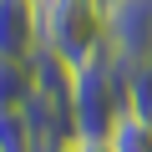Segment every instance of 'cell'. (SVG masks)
Wrapping results in <instances>:
<instances>
[{"mask_svg": "<svg viewBox=\"0 0 152 152\" xmlns=\"http://www.w3.org/2000/svg\"><path fill=\"white\" fill-rule=\"evenodd\" d=\"M0 152H31V127L20 107H0Z\"/></svg>", "mask_w": 152, "mask_h": 152, "instance_id": "cell-8", "label": "cell"}, {"mask_svg": "<svg viewBox=\"0 0 152 152\" xmlns=\"http://www.w3.org/2000/svg\"><path fill=\"white\" fill-rule=\"evenodd\" d=\"M102 5H107V0H102Z\"/></svg>", "mask_w": 152, "mask_h": 152, "instance_id": "cell-10", "label": "cell"}, {"mask_svg": "<svg viewBox=\"0 0 152 152\" xmlns=\"http://www.w3.org/2000/svg\"><path fill=\"white\" fill-rule=\"evenodd\" d=\"M76 152H112V147H107V142H86V137H81V142H76Z\"/></svg>", "mask_w": 152, "mask_h": 152, "instance_id": "cell-9", "label": "cell"}, {"mask_svg": "<svg viewBox=\"0 0 152 152\" xmlns=\"http://www.w3.org/2000/svg\"><path fill=\"white\" fill-rule=\"evenodd\" d=\"M107 147H112V152H152V122H147V117H137V112L127 107V112L112 122Z\"/></svg>", "mask_w": 152, "mask_h": 152, "instance_id": "cell-5", "label": "cell"}, {"mask_svg": "<svg viewBox=\"0 0 152 152\" xmlns=\"http://www.w3.org/2000/svg\"><path fill=\"white\" fill-rule=\"evenodd\" d=\"M102 15H107V46L127 66L152 56V0H107Z\"/></svg>", "mask_w": 152, "mask_h": 152, "instance_id": "cell-3", "label": "cell"}, {"mask_svg": "<svg viewBox=\"0 0 152 152\" xmlns=\"http://www.w3.org/2000/svg\"><path fill=\"white\" fill-rule=\"evenodd\" d=\"M127 107H132L137 117H147V122H152V56H147V61H137V66L127 71Z\"/></svg>", "mask_w": 152, "mask_h": 152, "instance_id": "cell-7", "label": "cell"}, {"mask_svg": "<svg viewBox=\"0 0 152 152\" xmlns=\"http://www.w3.org/2000/svg\"><path fill=\"white\" fill-rule=\"evenodd\" d=\"M36 31H41V46L66 66H81L96 51H107L102 0H36Z\"/></svg>", "mask_w": 152, "mask_h": 152, "instance_id": "cell-2", "label": "cell"}, {"mask_svg": "<svg viewBox=\"0 0 152 152\" xmlns=\"http://www.w3.org/2000/svg\"><path fill=\"white\" fill-rule=\"evenodd\" d=\"M127 71L132 66L112 46L81 66H71V112H76V127L86 142H107L112 122L127 112Z\"/></svg>", "mask_w": 152, "mask_h": 152, "instance_id": "cell-1", "label": "cell"}, {"mask_svg": "<svg viewBox=\"0 0 152 152\" xmlns=\"http://www.w3.org/2000/svg\"><path fill=\"white\" fill-rule=\"evenodd\" d=\"M41 46L36 31V0H0V56L31 61Z\"/></svg>", "mask_w": 152, "mask_h": 152, "instance_id": "cell-4", "label": "cell"}, {"mask_svg": "<svg viewBox=\"0 0 152 152\" xmlns=\"http://www.w3.org/2000/svg\"><path fill=\"white\" fill-rule=\"evenodd\" d=\"M31 91H36V71H31V61L0 56V107H26Z\"/></svg>", "mask_w": 152, "mask_h": 152, "instance_id": "cell-6", "label": "cell"}]
</instances>
